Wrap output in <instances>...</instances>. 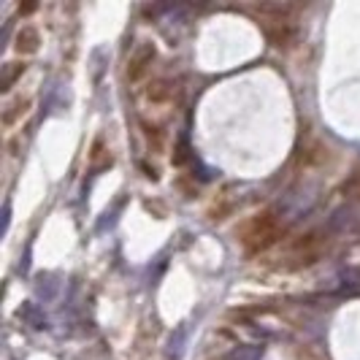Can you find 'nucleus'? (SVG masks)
Returning <instances> with one entry per match:
<instances>
[{"instance_id": "nucleus-1", "label": "nucleus", "mask_w": 360, "mask_h": 360, "mask_svg": "<svg viewBox=\"0 0 360 360\" xmlns=\"http://www.w3.org/2000/svg\"><path fill=\"white\" fill-rule=\"evenodd\" d=\"M279 233H282L279 219L271 214V212L257 214L252 222L247 225V231H244V244H247V252H250V255L266 252L271 244H276Z\"/></svg>"}, {"instance_id": "nucleus-2", "label": "nucleus", "mask_w": 360, "mask_h": 360, "mask_svg": "<svg viewBox=\"0 0 360 360\" xmlns=\"http://www.w3.org/2000/svg\"><path fill=\"white\" fill-rule=\"evenodd\" d=\"M152 60H155V46H152V44H144L139 52L130 57V63H127V76H130V82L144 79V73L149 71Z\"/></svg>"}, {"instance_id": "nucleus-3", "label": "nucleus", "mask_w": 360, "mask_h": 360, "mask_svg": "<svg viewBox=\"0 0 360 360\" xmlns=\"http://www.w3.org/2000/svg\"><path fill=\"white\" fill-rule=\"evenodd\" d=\"M38 44H41V36H38L36 27H30V25H25L17 33V38H14V49H17L19 54L38 52Z\"/></svg>"}, {"instance_id": "nucleus-4", "label": "nucleus", "mask_w": 360, "mask_h": 360, "mask_svg": "<svg viewBox=\"0 0 360 360\" xmlns=\"http://www.w3.org/2000/svg\"><path fill=\"white\" fill-rule=\"evenodd\" d=\"M27 108H30V98H19V101H14V103L8 106V111L3 114V125L6 127L17 125V120L27 114Z\"/></svg>"}, {"instance_id": "nucleus-5", "label": "nucleus", "mask_w": 360, "mask_h": 360, "mask_svg": "<svg viewBox=\"0 0 360 360\" xmlns=\"http://www.w3.org/2000/svg\"><path fill=\"white\" fill-rule=\"evenodd\" d=\"M168 95H171V87H168V84H162V82H158L155 87H149V90H146V98H149V101H165Z\"/></svg>"}, {"instance_id": "nucleus-6", "label": "nucleus", "mask_w": 360, "mask_h": 360, "mask_svg": "<svg viewBox=\"0 0 360 360\" xmlns=\"http://www.w3.org/2000/svg\"><path fill=\"white\" fill-rule=\"evenodd\" d=\"M22 73H25V65H17L14 71H11V73H8V76H6V82H3V90H11V84L17 82V79H19V76H22Z\"/></svg>"}]
</instances>
